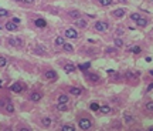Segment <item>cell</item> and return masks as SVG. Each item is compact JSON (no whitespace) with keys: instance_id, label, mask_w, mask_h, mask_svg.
Masks as SVG:
<instances>
[{"instance_id":"obj_1","label":"cell","mask_w":153,"mask_h":131,"mask_svg":"<svg viewBox=\"0 0 153 131\" xmlns=\"http://www.w3.org/2000/svg\"><path fill=\"white\" fill-rule=\"evenodd\" d=\"M78 124H79V127H81V130H89L91 125H92V123H91L88 118H81Z\"/></svg>"},{"instance_id":"obj_2","label":"cell","mask_w":153,"mask_h":131,"mask_svg":"<svg viewBox=\"0 0 153 131\" xmlns=\"http://www.w3.org/2000/svg\"><path fill=\"white\" fill-rule=\"evenodd\" d=\"M108 27H109V24L105 22H98L95 23V30H98V31H106Z\"/></svg>"},{"instance_id":"obj_3","label":"cell","mask_w":153,"mask_h":131,"mask_svg":"<svg viewBox=\"0 0 153 131\" xmlns=\"http://www.w3.org/2000/svg\"><path fill=\"white\" fill-rule=\"evenodd\" d=\"M65 37H68V39H77L78 33H77L75 29H67L65 30Z\"/></svg>"},{"instance_id":"obj_4","label":"cell","mask_w":153,"mask_h":131,"mask_svg":"<svg viewBox=\"0 0 153 131\" xmlns=\"http://www.w3.org/2000/svg\"><path fill=\"white\" fill-rule=\"evenodd\" d=\"M44 77H46L47 80H54V78H57V73L54 70H48V71L44 73Z\"/></svg>"},{"instance_id":"obj_5","label":"cell","mask_w":153,"mask_h":131,"mask_svg":"<svg viewBox=\"0 0 153 131\" xmlns=\"http://www.w3.org/2000/svg\"><path fill=\"white\" fill-rule=\"evenodd\" d=\"M4 27H6V30H9V31H16V30H17V24L13 23V22H7L4 24Z\"/></svg>"},{"instance_id":"obj_6","label":"cell","mask_w":153,"mask_h":131,"mask_svg":"<svg viewBox=\"0 0 153 131\" xmlns=\"http://www.w3.org/2000/svg\"><path fill=\"white\" fill-rule=\"evenodd\" d=\"M23 88H24V87H23V86H21L20 83H14V84H13V86L10 87V90H11V91H14V93H21Z\"/></svg>"},{"instance_id":"obj_7","label":"cell","mask_w":153,"mask_h":131,"mask_svg":"<svg viewBox=\"0 0 153 131\" xmlns=\"http://www.w3.org/2000/svg\"><path fill=\"white\" fill-rule=\"evenodd\" d=\"M30 100H31L33 103H37L41 100V94L40 93H31V95H30Z\"/></svg>"},{"instance_id":"obj_8","label":"cell","mask_w":153,"mask_h":131,"mask_svg":"<svg viewBox=\"0 0 153 131\" xmlns=\"http://www.w3.org/2000/svg\"><path fill=\"white\" fill-rule=\"evenodd\" d=\"M86 78H89V80L94 81V83L99 81V76H98V74H94V73H88L86 74Z\"/></svg>"},{"instance_id":"obj_9","label":"cell","mask_w":153,"mask_h":131,"mask_svg":"<svg viewBox=\"0 0 153 131\" xmlns=\"http://www.w3.org/2000/svg\"><path fill=\"white\" fill-rule=\"evenodd\" d=\"M34 24H36V27H46L47 22L44 20V19H37L36 22H34Z\"/></svg>"},{"instance_id":"obj_10","label":"cell","mask_w":153,"mask_h":131,"mask_svg":"<svg viewBox=\"0 0 153 131\" xmlns=\"http://www.w3.org/2000/svg\"><path fill=\"white\" fill-rule=\"evenodd\" d=\"M75 69H77V67H75L74 64H70V63L64 66V70H65V73H72V71H75Z\"/></svg>"},{"instance_id":"obj_11","label":"cell","mask_w":153,"mask_h":131,"mask_svg":"<svg viewBox=\"0 0 153 131\" xmlns=\"http://www.w3.org/2000/svg\"><path fill=\"white\" fill-rule=\"evenodd\" d=\"M114 16H115V17H118V19L123 17V16H125V10H123V9H116V10L114 11Z\"/></svg>"},{"instance_id":"obj_12","label":"cell","mask_w":153,"mask_h":131,"mask_svg":"<svg viewBox=\"0 0 153 131\" xmlns=\"http://www.w3.org/2000/svg\"><path fill=\"white\" fill-rule=\"evenodd\" d=\"M98 111H99V113H102V114H109L112 110H111V107H108V106H101Z\"/></svg>"},{"instance_id":"obj_13","label":"cell","mask_w":153,"mask_h":131,"mask_svg":"<svg viewBox=\"0 0 153 131\" xmlns=\"http://www.w3.org/2000/svg\"><path fill=\"white\" fill-rule=\"evenodd\" d=\"M68 16L72 19H79V16H81V13H79L78 10H71V11H68Z\"/></svg>"},{"instance_id":"obj_14","label":"cell","mask_w":153,"mask_h":131,"mask_svg":"<svg viewBox=\"0 0 153 131\" xmlns=\"http://www.w3.org/2000/svg\"><path fill=\"white\" fill-rule=\"evenodd\" d=\"M70 93H71L72 95H79L81 94V88L79 87H71L70 88Z\"/></svg>"},{"instance_id":"obj_15","label":"cell","mask_w":153,"mask_h":131,"mask_svg":"<svg viewBox=\"0 0 153 131\" xmlns=\"http://www.w3.org/2000/svg\"><path fill=\"white\" fill-rule=\"evenodd\" d=\"M62 48H64L65 51H68V53H72V51H74V47H72V44H70V43H64Z\"/></svg>"},{"instance_id":"obj_16","label":"cell","mask_w":153,"mask_h":131,"mask_svg":"<svg viewBox=\"0 0 153 131\" xmlns=\"http://www.w3.org/2000/svg\"><path fill=\"white\" fill-rule=\"evenodd\" d=\"M77 26L81 27V29H84V27H86V22L84 19H77Z\"/></svg>"},{"instance_id":"obj_17","label":"cell","mask_w":153,"mask_h":131,"mask_svg":"<svg viewBox=\"0 0 153 131\" xmlns=\"http://www.w3.org/2000/svg\"><path fill=\"white\" fill-rule=\"evenodd\" d=\"M57 108L60 110V111H67V110H68L67 103H58V104H57Z\"/></svg>"},{"instance_id":"obj_18","label":"cell","mask_w":153,"mask_h":131,"mask_svg":"<svg viewBox=\"0 0 153 131\" xmlns=\"http://www.w3.org/2000/svg\"><path fill=\"white\" fill-rule=\"evenodd\" d=\"M64 43H65V39H64V37L58 36L57 39H55V44H57V46H64Z\"/></svg>"},{"instance_id":"obj_19","label":"cell","mask_w":153,"mask_h":131,"mask_svg":"<svg viewBox=\"0 0 153 131\" xmlns=\"http://www.w3.org/2000/svg\"><path fill=\"white\" fill-rule=\"evenodd\" d=\"M68 95L67 94H61L60 97H58V103H68Z\"/></svg>"},{"instance_id":"obj_20","label":"cell","mask_w":153,"mask_h":131,"mask_svg":"<svg viewBox=\"0 0 153 131\" xmlns=\"http://www.w3.org/2000/svg\"><path fill=\"white\" fill-rule=\"evenodd\" d=\"M125 121L129 124V123H133V121H135V118H133V117H132L129 113H125Z\"/></svg>"},{"instance_id":"obj_21","label":"cell","mask_w":153,"mask_h":131,"mask_svg":"<svg viewBox=\"0 0 153 131\" xmlns=\"http://www.w3.org/2000/svg\"><path fill=\"white\" fill-rule=\"evenodd\" d=\"M136 23H138V26H139V27H145V26L147 24V20H146V19H142V17H140Z\"/></svg>"},{"instance_id":"obj_22","label":"cell","mask_w":153,"mask_h":131,"mask_svg":"<svg viewBox=\"0 0 153 131\" xmlns=\"http://www.w3.org/2000/svg\"><path fill=\"white\" fill-rule=\"evenodd\" d=\"M43 125H44V127H50V125H51V120L48 118V117H44V118H43Z\"/></svg>"},{"instance_id":"obj_23","label":"cell","mask_w":153,"mask_h":131,"mask_svg":"<svg viewBox=\"0 0 153 131\" xmlns=\"http://www.w3.org/2000/svg\"><path fill=\"white\" fill-rule=\"evenodd\" d=\"M98 2H99L101 6H109V4L114 2V0H98Z\"/></svg>"},{"instance_id":"obj_24","label":"cell","mask_w":153,"mask_h":131,"mask_svg":"<svg viewBox=\"0 0 153 131\" xmlns=\"http://www.w3.org/2000/svg\"><path fill=\"white\" fill-rule=\"evenodd\" d=\"M6 111H7V113H13V111H14V107H13V104H11V103L6 104Z\"/></svg>"},{"instance_id":"obj_25","label":"cell","mask_w":153,"mask_h":131,"mask_svg":"<svg viewBox=\"0 0 153 131\" xmlns=\"http://www.w3.org/2000/svg\"><path fill=\"white\" fill-rule=\"evenodd\" d=\"M62 131H74V125H62V128H61Z\"/></svg>"},{"instance_id":"obj_26","label":"cell","mask_w":153,"mask_h":131,"mask_svg":"<svg viewBox=\"0 0 153 131\" xmlns=\"http://www.w3.org/2000/svg\"><path fill=\"white\" fill-rule=\"evenodd\" d=\"M115 46L116 47H122L123 46V40L122 39H115Z\"/></svg>"},{"instance_id":"obj_27","label":"cell","mask_w":153,"mask_h":131,"mask_svg":"<svg viewBox=\"0 0 153 131\" xmlns=\"http://www.w3.org/2000/svg\"><path fill=\"white\" fill-rule=\"evenodd\" d=\"M130 19L133 20V22H138L139 19H140V16H139V13H132V14H130Z\"/></svg>"},{"instance_id":"obj_28","label":"cell","mask_w":153,"mask_h":131,"mask_svg":"<svg viewBox=\"0 0 153 131\" xmlns=\"http://www.w3.org/2000/svg\"><path fill=\"white\" fill-rule=\"evenodd\" d=\"M89 66H91L89 63H84V64H79L78 66V69L79 70H86V69H89Z\"/></svg>"},{"instance_id":"obj_29","label":"cell","mask_w":153,"mask_h":131,"mask_svg":"<svg viewBox=\"0 0 153 131\" xmlns=\"http://www.w3.org/2000/svg\"><path fill=\"white\" fill-rule=\"evenodd\" d=\"M9 14V11L6 9H0V17H6Z\"/></svg>"},{"instance_id":"obj_30","label":"cell","mask_w":153,"mask_h":131,"mask_svg":"<svg viewBox=\"0 0 153 131\" xmlns=\"http://www.w3.org/2000/svg\"><path fill=\"white\" fill-rule=\"evenodd\" d=\"M146 110H149V111H153V101L146 103Z\"/></svg>"},{"instance_id":"obj_31","label":"cell","mask_w":153,"mask_h":131,"mask_svg":"<svg viewBox=\"0 0 153 131\" xmlns=\"http://www.w3.org/2000/svg\"><path fill=\"white\" fill-rule=\"evenodd\" d=\"M6 63H7L6 57H0V67H4V66H6Z\"/></svg>"},{"instance_id":"obj_32","label":"cell","mask_w":153,"mask_h":131,"mask_svg":"<svg viewBox=\"0 0 153 131\" xmlns=\"http://www.w3.org/2000/svg\"><path fill=\"white\" fill-rule=\"evenodd\" d=\"M135 77H136V74L132 73V71H128V73H126V78H135Z\"/></svg>"},{"instance_id":"obj_33","label":"cell","mask_w":153,"mask_h":131,"mask_svg":"<svg viewBox=\"0 0 153 131\" xmlns=\"http://www.w3.org/2000/svg\"><path fill=\"white\" fill-rule=\"evenodd\" d=\"M91 110H94V111H96V110H99V106H98L96 103H94V104H91Z\"/></svg>"},{"instance_id":"obj_34","label":"cell","mask_w":153,"mask_h":131,"mask_svg":"<svg viewBox=\"0 0 153 131\" xmlns=\"http://www.w3.org/2000/svg\"><path fill=\"white\" fill-rule=\"evenodd\" d=\"M132 51L133 53H140V47H138V46L136 47H132Z\"/></svg>"},{"instance_id":"obj_35","label":"cell","mask_w":153,"mask_h":131,"mask_svg":"<svg viewBox=\"0 0 153 131\" xmlns=\"http://www.w3.org/2000/svg\"><path fill=\"white\" fill-rule=\"evenodd\" d=\"M106 53H111V54H116V50H114V48H108Z\"/></svg>"},{"instance_id":"obj_36","label":"cell","mask_w":153,"mask_h":131,"mask_svg":"<svg viewBox=\"0 0 153 131\" xmlns=\"http://www.w3.org/2000/svg\"><path fill=\"white\" fill-rule=\"evenodd\" d=\"M11 22L16 23V24H18V23H20V19H18V17H13V20H11Z\"/></svg>"},{"instance_id":"obj_37","label":"cell","mask_w":153,"mask_h":131,"mask_svg":"<svg viewBox=\"0 0 153 131\" xmlns=\"http://www.w3.org/2000/svg\"><path fill=\"white\" fill-rule=\"evenodd\" d=\"M24 2H26V3H27V4H31L33 2H34V0H24Z\"/></svg>"},{"instance_id":"obj_38","label":"cell","mask_w":153,"mask_h":131,"mask_svg":"<svg viewBox=\"0 0 153 131\" xmlns=\"http://www.w3.org/2000/svg\"><path fill=\"white\" fill-rule=\"evenodd\" d=\"M152 88H153V83H152V84H149V87H147V91H150Z\"/></svg>"},{"instance_id":"obj_39","label":"cell","mask_w":153,"mask_h":131,"mask_svg":"<svg viewBox=\"0 0 153 131\" xmlns=\"http://www.w3.org/2000/svg\"><path fill=\"white\" fill-rule=\"evenodd\" d=\"M149 131H153V127H150V128H149Z\"/></svg>"},{"instance_id":"obj_40","label":"cell","mask_w":153,"mask_h":131,"mask_svg":"<svg viewBox=\"0 0 153 131\" xmlns=\"http://www.w3.org/2000/svg\"><path fill=\"white\" fill-rule=\"evenodd\" d=\"M150 74H152V76H153V70H150Z\"/></svg>"},{"instance_id":"obj_41","label":"cell","mask_w":153,"mask_h":131,"mask_svg":"<svg viewBox=\"0 0 153 131\" xmlns=\"http://www.w3.org/2000/svg\"><path fill=\"white\" fill-rule=\"evenodd\" d=\"M118 2H126V0H118Z\"/></svg>"},{"instance_id":"obj_42","label":"cell","mask_w":153,"mask_h":131,"mask_svg":"<svg viewBox=\"0 0 153 131\" xmlns=\"http://www.w3.org/2000/svg\"><path fill=\"white\" fill-rule=\"evenodd\" d=\"M16 2H24V0H16Z\"/></svg>"},{"instance_id":"obj_43","label":"cell","mask_w":153,"mask_h":131,"mask_svg":"<svg viewBox=\"0 0 153 131\" xmlns=\"http://www.w3.org/2000/svg\"><path fill=\"white\" fill-rule=\"evenodd\" d=\"M150 2H152V3H153V0H150Z\"/></svg>"}]
</instances>
